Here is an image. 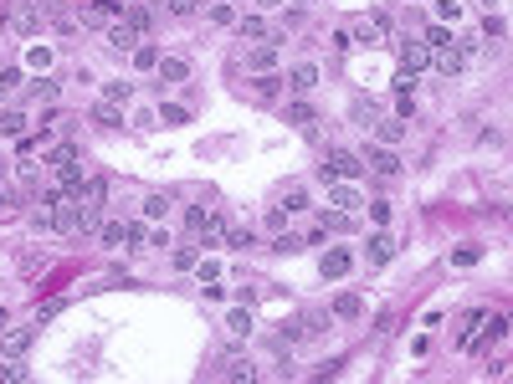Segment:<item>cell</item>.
I'll list each match as a JSON object with an SVG mask.
<instances>
[{
  "label": "cell",
  "mask_w": 513,
  "mask_h": 384,
  "mask_svg": "<svg viewBox=\"0 0 513 384\" xmlns=\"http://www.w3.org/2000/svg\"><path fill=\"white\" fill-rule=\"evenodd\" d=\"M354 118H360V128H375V103H354Z\"/></svg>",
  "instance_id": "obj_46"
},
{
  "label": "cell",
  "mask_w": 513,
  "mask_h": 384,
  "mask_svg": "<svg viewBox=\"0 0 513 384\" xmlns=\"http://www.w3.org/2000/svg\"><path fill=\"white\" fill-rule=\"evenodd\" d=\"M283 87H293L298 98H303V92H313V87H319V67H313V62H298V67H287Z\"/></svg>",
  "instance_id": "obj_5"
},
{
  "label": "cell",
  "mask_w": 513,
  "mask_h": 384,
  "mask_svg": "<svg viewBox=\"0 0 513 384\" xmlns=\"http://www.w3.org/2000/svg\"><path fill=\"white\" fill-rule=\"evenodd\" d=\"M195 261H201V241H195V246H175V267L180 272H195Z\"/></svg>",
  "instance_id": "obj_28"
},
{
  "label": "cell",
  "mask_w": 513,
  "mask_h": 384,
  "mask_svg": "<svg viewBox=\"0 0 513 384\" xmlns=\"http://www.w3.org/2000/svg\"><path fill=\"white\" fill-rule=\"evenodd\" d=\"M252 98H257V103H278V98H283V77H278V72H257V77H252Z\"/></svg>",
  "instance_id": "obj_10"
},
{
  "label": "cell",
  "mask_w": 513,
  "mask_h": 384,
  "mask_svg": "<svg viewBox=\"0 0 513 384\" xmlns=\"http://www.w3.org/2000/svg\"><path fill=\"white\" fill-rule=\"evenodd\" d=\"M21 128H26V113H16V108H6V113H0V134L21 139Z\"/></svg>",
  "instance_id": "obj_25"
},
{
  "label": "cell",
  "mask_w": 513,
  "mask_h": 384,
  "mask_svg": "<svg viewBox=\"0 0 513 384\" xmlns=\"http://www.w3.org/2000/svg\"><path fill=\"white\" fill-rule=\"evenodd\" d=\"M283 205H287V216H293V210H308V190H303V184H293V190L283 195Z\"/></svg>",
  "instance_id": "obj_35"
},
{
  "label": "cell",
  "mask_w": 513,
  "mask_h": 384,
  "mask_svg": "<svg viewBox=\"0 0 513 384\" xmlns=\"http://www.w3.org/2000/svg\"><path fill=\"white\" fill-rule=\"evenodd\" d=\"M134 67H144V72L160 67V46H154V42H139V46H134Z\"/></svg>",
  "instance_id": "obj_23"
},
{
  "label": "cell",
  "mask_w": 513,
  "mask_h": 384,
  "mask_svg": "<svg viewBox=\"0 0 513 384\" xmlns=\"http://www.w3.org/2000/svg\"><path fill=\"white\" fill-rule=\"evenodd\" d=\"M375 139L385 143V149H396L405 139V118H375Z\"/></svg>",
  "instance_id": "obj_13"
},
{
  "label": "cell",
  "mask_w": 513,
  "mask_h": 384,
  "mask_svg": "<svg viewBox=\"0 0 513 384\" xmlns=\"http://www.w3.org/2000/svg\"><path fill=\"white\" fill-rule=\"evenodd\" d=\"M390 256H396V236H390V231H375V236H370V251H364V261H370V267H385Z\"/></svg>",
  "instance_id": "obj_7"
},
{
  "label": "cell",
  "mask_w": 513,
  "mask_h": 384,
  "mask_svg": "<svg viewBox=\"0 0 513 384\" xmlns=\"http://www.w3.org/2000/svg\"><path fill=\"white\" fill-rule=\"evenodd\" d=\"M108 46H113V51H134V46H139V36H134V31H128V26H124V21H118V26H113V31H108Z\"/></svg>",
  "instance_id": "obj_22"
},
{
  "label": "cell",
  "mask_w": 513,
  "mask_h": 384,
  "mask_svg": "<svg viewBox=\"0 0 513 384\" xmlns=\"http://www.w3.org/2000/svg\"><path fill=\"white\" fill-rule=\"evenodd\" d=\"M437 26H446V21H457V16H462V0H437Z\"/></svg>",
  "instance_id": "obj_42"
},
{
  "label": "cell",
  "mask_w": 513,
  "mask_h": 384,
  "mask_svg": "<svg viewBox=\"0 0 513 384\" xmlns=\"http://www.w3.org/2000/svg\"><path fill=\"white\" fill-rule=\"evenodd\" d=\"M93 118H98L103 128H118V123H124V118H118V103H98V108H93Z\"/></svg>",
  "instance_id": "obj_33"
},
{
  "label": "cell",
  "mask_w": 513,
  "mask_h": 384,
  "mask_svg": "<svg viewBox=\"0 0 513 384\" xmlns=\"http://www.w3.org/2000/svg\"><path fill=\"white\" fill-rule=\"evenodd\" d=\"M124 26L139 36V42H144V36L154 31V10H149V6H128V10H124Z\"/></svg>",
  "instance_id": "obj_12"
},
{
  "label": "cell",
  "mask_w": 513,
  "mask_h": 384,
  "mask_svg": "<svg viewBox=\"0 0 513 384\" xmlns=\"http://www.w3.org/2000/svg\"><path fill=\"white\" fill-rule=\"evenodd\" d=\"M154 72H160L165 82H185V77H190V62H185V57H160V67H154Z\"/></svg>",
  "instance_id": "obj_16"
},
{
  "label": "cell",
  "mask_w": 513,
  "mask_h": 384,
  "mask_svg": "<svg viewBox=\"0 0 513 384\" xmlns=\"http://www.w3.org/2000/svg\"><path fill=\"white\" fill-rule=\"evenodd\" d=\"M298 246H303V241H298V236H278V241H272V251H278V256H293Z\"/></svg>",
  "instance_id": "obj_47"
},
{
  "label": "cell",
  "mask_w": 513,
  "mask_h": 384,
  "mask_svg": "<svg viewBox=\"0 0 513 384\" xmlns=\"http://www.w3.org/2000/svg\"><path fill=\"white\" fill-rule=\"evenodd\" d=\"M77 159H83V149H77V143H51V149H47V164H51V169L77 164Z\"/></svg>",
  "instance_id": "obj_18"
},
{
  "label": "cell",
  "mask_w": 513,
  "mask_h": 384,
  "mask_svg": "<svg viewBox=\"0 0 513 384\" xmlns=\"http://www.w3.org/2000/svg\"><path fill=\"white\" fill-rule=\"evenodd\" d=\"M0 379H10V384L26 379V364H0Z\"/></svg>",
  "instance_id": "obj_50"
},
{
  "label": "cell",
  "mask_w": 513,
  "mask_h": 384,
  "mask_svg": "<svg viewBox=\"0 0 513 384\" xmlns=\"http://www.w3.org/2000/svg\"><path fill=\"white\" fill-rule=\"evenodd\" d=\"M26 62H31L36 72H47V67H51V51H47V46H31V51H26Z\"/></svg>",
  "instance_id": "obj_45"
},
{
  "label": "cell",
  "mask_w": 513,
  "mask_h": 384,
  "mask_svg": "<svg viewBox=\"0 0 513 384\" xmlns=\"http://www.w3.org/2000/svg\"><path fill=\"white\" fill-rule=\"evenodd\" d=\"M508 333V317L503 313H493V323H488V333H482V338H467V349H493V343L498 338H503Z\"/></svg>",
  "instance_id": "obj_15"
},
{
  "label": "cell",
  "mask_w": 513,
  "mask_h": 384,
  "mask_svg": "<svg viewBox=\"0 0 513 384\" xmlns=\"http://www.w3.org/2000/svg\"><path fill=\"white\" fill-rule=\"evenodd\" d=\"M328 42H334V51H349V46H354V36H349V31H334Z\"/></svg>",
  "instance_id": "obj_53"
},
{
  "label": "cell",
  "mask_w": 513,
  "mask_h": 384,
  "mask_svg": "<svg viewBox=\"0 0 513 384\" xmlns=\"http://www.w3.org/2000/svg\"><path fill=\"white\" fill-rule=\"evenodd\" d=\"M210 21H216V26H231V21H236V6H231V0H216V6H210Z\"/></svg>",
  "instance_id": "obj_39"
},
{
  "label": "cell",
  "mask_w": 513,
  "mask_h": 384,
  "mask_svg": "<svg viewBox=\"0 0 513 384\" xmlns=\"http://www.w3.org/2000/svg\"><path fill=\"white\" fill-rule=\"evenodd\" d=\"M323 231H354V210H323Z\"/></svg>",
  "instance_id": "obj_24"
},
{
  "label": "cell",
  "mask_w": 513,
  "mask_h": 384,
  "mask_svg": "<svg viewBox=\"0 0 513 384\" xmlns=\"http://www.w3.org/2000/svg\"><path fill=\"white\" fill-rule=\"evenodd\" d=\"M160 123H169V128H175V123H190V113L180 108V103H165V108H160Z\"/></svg>",
  "instance_id": "obj_37"
},
{
  "label": "cell",
  "mask_w": 513,
  "mask_h": 384,
  "mask_svg": "<svg viewBox=\"0 0 513 384\" xmlns=\"http://www.w3.org/2000/svg\"><path fill=\"white\" fill-rule=\"evenodd\" d=\"M396 57H401V72H405V77H416L421 67H431L426 42H396Z\"/></svg>",
  "instance_id": "obj_2"
},
{
  "label": "cell",
  "mask_w": 513,
  "mask_h": 384,
  "mask_svg": "<svg viewBox=\"0 0 513 384\" xmlns=\"http://www.w3.org/2000/svg\"><path fill=\"white\" fill-rule=\"evenodd\" d=\"M226 328H231L236 338H246V333H252V313H246V308H236V313L226 317Z\"/></svg>",
  "instance_id": "obj_29"
},
{
  "label": "cell",
  "mask_w": 513,
  "mask_h": 384,
  "mask_svg": "<svg viewBox=\"0 0 513 384\" xmlns=\"http://www.w3.org/2000/svg\"><path fill=\"white\" fill-rule=\"evenodd\" d=\"M349 267H354V256H349L344 246H328V251H323V261H319V272L328 277V282H339V277H349Z\"/></svg>",
  "instance_id": "obj_4"
},
{
  "label": "cell",
  "mask_w": 513,
  "mask_h": 384,
  "mask_svg": "<svg viewBox=\"0 0 513 384\" xmlns=\"http://www.w3.org/2000/svg\"><path fill=\"white\" fill-rule=\"evenodd\" d=\"M452 261H457V267H478V261H482V246H462V251H452Z\"/></svg>",
  "instance_id": "obj_41"
},
{
  "label": "cell",
  "mask_w": 513,
  "mask_h": 384,
  "mask_svg": "<svg viewBox=\"0 0 513 384\" xmlns=\"http://www.w3.org/2000/svg\"><path fill=\"white\" fill-rule=\"evenodd\" d=\"M226 246H236V251H252V246H257V236H252V231H226Z\"/></svg>",
  "instance_id": "obj_44"
},
{
  "label": "cell",
  "mask_w": 513,
  "mask_h": 384,
  "mask_svg": "<svg viewBox=\"0 0 513 384\" xmlns=\"http://www.w3.org/2000/svg\"><path fill=\"white\" fill-rule=\"evenodd\" d=\"M31 98H42V103H57V98H62V82H51V77H42V82L31 87Z\"/></svg>",
  "instance_id": "obj_34"
},
{
  "label": "cell",
  "mask_w": 513,
  "mask_h": 384,
  "mask_svg": "<svg viewBox=\"0 0 513 384\" xmlns=\"http://www.w3.org/2000/svg\"><path fill=\"white\" fill-rule=\"evenodd\" d=\"M236 26H242V42H267V21H262V16H242V21H236Z\"/></svg>",
  "instance_id": "obj_21"
},
{
  "label": "cell",
  "mask_w": 513,
  "mask_h": 384,
  "mask_svg": "<svg viewBox=\"0 0 513 384\" xmlns=\"http://www.w3.org/2000/svg\"><path fill=\"white\" fill-rule=\"evenodd\" d=\"M185 226H190V231H201V226H205V210H201V205H190V210H185Z\"/></svg>",
  "instance_id": "obj_49"
},
{
  "label": "cell",
  "mask_w": 513,
  "mask_h": 384,
  "mask_svg": "<svg viewBox=\"0 0 513 384\" xmlns=\"http://www.w3.org/2000/svg\"><path fill=\"white\" fill-rule=\"evenodd\" d=\"M328 205H339V210H360V205H364V195L354 190L349 180H334V184H328Z\"/></svg>",
  "instance_id": "obj_8"
},
{
  "label": "cell",
  "mask_w": 513,
  "mask_h": 384,
  "mask_svg": "<svg viewBox=\"0 0 513 384\" xmlns=\"http://www.w3.org/2000/svg\"><path fill=\"white\" fill-rule=\"evenodd\" d=\"M287 123H293V128H313V123H319L313 103H303V98H298V103H287Z\"/></svg>",
  "instance_id": "obj_17"
},
{
  "label": "cell",
  "mask_w": 513,
  "mask_h": 384,
  "mask_svg": "<svg viewBox=\"0 0 513 384\" xmlns=\"http://www.w3.org/2000/svg\"><path fill=\"white\" fill-rule=\"evenodd\" d=\"M10 26H16L21 36H31L36 26H42V10H36V6H26V10H10Z\"/></svg>",
  "instance_id": "obj_20"
},
{
  "label": "cell",
  "mask_w": 513,
  "mask_h": 384,
  "mask_svg": "<svg viewBox=\"0 0 513 384\" xmlns=\"http://www.w3.org/2000/svg\"><path fill=\"white\" fill-rule=\"evenodd\" d=\"M98 241H103V246H124V220H103V226H98Z\"/></svg>",
  "instance_id": "obj_26"
},
{
  "label": "cell",
  "mask_w": 513,
  "mask_h": 384,
  "mask_svg": "<svg viewBox=\"0 0 513 384\" xmlns=\"http://www.w3.org/2000/svg\"><path fill=\"white\" fill-rule=\"evenodd\" d=\"M226 216H221V210H216V216H205V226L201 231H195V236H201V246H221V241H226Z\"/></svg>",
  "instance_id": "obj_14"
},
{
  "label": "cell",
  "mask_w": 513,
  "mask_h": 384,
  "mask_svg": "<svg viewBox=\"0 0 513 384\" xmlns=\"http://www.w3.org/2000/svg\"><path fill=\"white\" fill-rule=\"evenodd\" d=\"M169 16H195V0H169Z\"/></svg>",
  "instance_id": "obj_52"
},
{
  "label": "cell",
  "mask_w": 513,
  "mask_h": 384,
  "mask_svg": "<svg viewBox=\"0 0 513 384\" xmlns=\"http://www.w3.org/2000/svg\"><path fill=\"white\" fill-rule=\"evenodd\" d=\"M134 98V82H108L103 87V103H128Z\"/></svg>",
  "instance_id": "obj_30"
},
{
  "label": "cell",
  "mask_w": 513,
  "mask_h": 384,
  "mask_svg": "<svg viewBox=\"0 0 513 384\" xmlns=\"http://www.w3.org/2000/svg\"><path fill=\"white\" fill-rule=\"evenodd\" d=\"M36 343V328H16V333H6L0 338V354H6V359H21L26 349H31Z\"/></svg>",
  "instance_id": "obj_11"
},
{
  "label": "cell",
  "mask_w": 513,
  "mask_h": 384,
  "mask_svg": "<svg viewBox=\"0 0 513 384\" xmlns=\"http://www.w3.org/2000/svg\"><path fill=\"white\" fill-rule=\"evenodd\" d=\"M149 241V226H144V220H128L124 226V246H144Z\"/></svg>",
  "instance_id": "obj_31"
},
{
  "label": "cell",
  "mask_w": 513,
  "mask_h": 384,
  "mask_svg": "<svg viewBox=\"0 0 513 384\" xmlns=\"http://www.w3.org/2000/svg\"><path fill=\"white\" fill-rule=\"evenodd\" d=\"M252 6H262V10H278V6H283V0H252Z\"/></svg>",
  "instance_id": "obj_54"
},
{
  "label": "cell",
  "mask_w": 513,
  "mask_h": 384,
  "mask_svg": "<svg viewBox=\"0 0 513 384\" xmlns=\"http://www.w3.org/2000/svg\"><path fill=\"white\" fill-rule=\"evenodd\" d=\"M503 31H508V26H503V16H488V21H482V36H493V42H498Z\"/></svg>",
  "instance_id": "obj_48"
},
{
  "label": "cell",
  "mask_w": 513,
  "mask_h": 384,
  "mask_svg": "<svg viewBox=\"0 0 513 384\" xmlns=\"http://www.w3.org/2000/svg\"><path fill=\"white\" fill-rule=\"evenodd\" d=\"M283 42H287V36H267V46H252L246 67H252V72H272V67H278V46Z\"/></svg>",
  "instance_id": "obj_6"
},
{
  "label": "cell",
  "mask_w": 513,
  "mask_h": 384,
  "mask_svg": "<svg viewBox=\"0 0 513 384\" xmlns=\"http://www.w3.org/2000/svg\"><path fill=\"white\" fill-rule=\"evenodd\" d=\"M195 277H201V282H216V277H221V261L201 256V261H195Z\"/></svg>",
  "instance_id": "obj_43"
},
{
  "label": "cell",
  "mask_w": 513,
  "mask_h": 384,
  "mask_svg": "<svg viewBox=\"0 0 513 384\" xmlns=\"http://www.w3.org/2000/svg\"><path fill=\"white\" fill-rule=\"evenodd\" d=\"M437 46H452V31L446 26H426V51H437Z\"/></svg>",
  "instance_id": "obj_36"
},
{
  "label": "cell",
  "mask_w": 513,
  "mask_h": 384,
  "mask_svg": "<svg viewBox=\"0 0 513 384\" xmlns=\"http://www.w3.org/2000/svg\"><path fill=\"white\" fill-rule=\"evenodd\" d=\"M169 195H149V200H144V220H160V216H169Z\"/></svg>",
  "instance_id": "obj_27"
},
{
  "label": "cell",
  "mask_w": 513,
  "mask_h": 384,
  "mask_svg": "<svg viewBox=\"0 0 513 384\" xmlns=\"http://www.w3.org/2000/svg\"><path fill=\"white\" fill-rule=\"evenodd\" d=\"M370 220H380V226H385V220H390V205H385V200H370Z\"/></svg>",
  "instance_id": "obj_51"
},
{
  "label": "cell",
  "mask_w": 513,
  "mask_h": 384,
  "mask_svg": "<svg viewBox=\"0 0 513 384\" xmlns=\"http://www.w3.org/2000/svg\"><path fill=\"white\" fill-rule=\"evenodd\" d=\"M431 62H437V72H446V77H457V72H462V62H467V51L462 46H437V51H431Z\"/></svg>",
  "instance_id": "obj_9"
},
{
  "label": "cell",
  "mask_w": 513,
  "mask_h": 384,
  "mask_svg": "<svg viewBox=\"0 0 513 384\" xmlns=\"http://www.w3.org/2000/svg\"><path fill=\"white\" fill-rule=\"evenodd\" d=\"M364 169H375V175L396 180V175H401V154H396V149H385V143H380V149H370V154H364Z\"/></svg>",
  "instance_id": "obj_3"
},
{
  "label": "cell",
  "mask_w": 513,
  "mask_h": 384,
  "mask_svg": "<svg viewBox=\"0 0 513 384\" xmlns=\"http://www.w3.org/2000/svg\"><path fill=\"white\" fill-rule=\"evenodd\" d=\"M6 210H10V190H0V216H6Z\"/></svg>",
  "instance_id": "obj_55"
},
{
  "label": "cell",
  "mask_w": 513,
  "mask_h": 384,
  "mask_svg": "<svg viewBox=\"0 0 513 384\" xmlns=\"http://www.w3.org/2000/svg\"><path fill=\"white\" fill-rule=\"evenodd\" d=\"M364 313V297L360 293H339L334 297V317H360Z\"/></svg>",
  "instance_id": "obj_19"
},
{
  "label": "cell",
  "mask_w": 513,
  "mask_h": 384,
  "mask_svg": "<svg viewBox=\"0 0 513 384\" xmlns=\"http://www.w3.org/2000/svg\"><path fill=\"white\" fill-rule=\"evenodd\" d=\"M6 323H10V313H6V308H0V328H6Z\"/></svg>",
  "instance_id": "obj_56"
},
{
  "label": "cell",
  "mask_w": 513,
  "mask_h": 384,
  "mask_svg": "<svg viewBox=\"0 0 513 384\" xmlns=\"http://www.w3.org/2000/svg\"><path fill=\"white\" fill-rule=\"evenodd\" d=\"M16 87H21V67H0V98H10Z\"/></svg>",
  "instance_id": "obj_38"
},
{
  "label": "cell",
  "mask_w": 513,
  "mask_h": 384,
  "mask_svg": "<svg viewBox=\"0 0 513 384\" xmlns=\"http://www.w3.org/2000/svg\"><path fill=\"white\" fill-rule=\"evenodd\" d=\"M257 369L246 364V359H226V369H221V379H252Z\"/></svg>",
  "instance_id": "obj_32"
},
{
  "label": "cell",
  "mask_w": 513,
  "mask_h": 384,
  "mask_svg": "<svg viewBox=\"0 0 513 384\" xmlns=\"http://www.w3.org/2000/svg\"><path fill=\"white\" fill-rule=\"evenodd\" d=\"M354 175H364V159L354 154V149H328V159L319 164V180H323V184H334V180H354Z\"/></svg>",
  "instance_id": "obj_1"
},
{
  "label": "cell",
  "mask_w": 513,
  "mask_h": 384,
  "mask_svg": "<svg viewBox=\"0 0 513 384\" xmlns=\"http://www.w3.org/2000/svg\"><path fill=\"white\" fill-rule=\"evenodd\" d=\"M416 113V87H405V92H396V118H411Z\"/></svg>",
  "instance_id": "obj_40"
}]
</instances>
